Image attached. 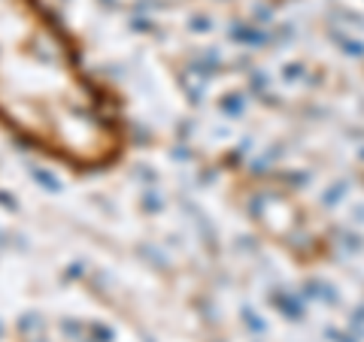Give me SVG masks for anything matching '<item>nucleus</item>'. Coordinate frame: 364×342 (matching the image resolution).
<instances>
[{
	"instance_id": "f257e3e1",
	"label": "nucleus",
	"mask_w": 364,
	"mask_h": 342,
	"mask_svg": "<svg viewBox=\"0 0 364 342\" xmlns=\"http://www.w3.org/2000/svg\"><path fill=\"white\" fill-rule=\"evenodd\" d=\"M0 128L73 173H104L128 152L119 100L46 0H0Z\"/></svg>"
}]
</instances>
